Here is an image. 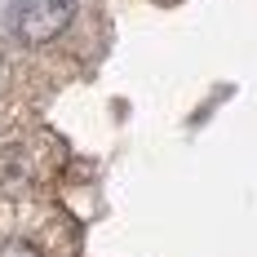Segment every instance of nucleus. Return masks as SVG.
I'll list each match as a JSON object with an SVG mask.
<instances>
[{"label": "nucleus", "instance_id": "nucleus-2", "mask_svg": "<svg viewBox=\"0 0 257 257\" xmlns=\"http://www.w3.org/2000/svg\"><path fill=\"white\" fill-rule=\"evenodd\" d=\"M0 257H40V253H36V244H27V239H5V244H0Z\"/></svg>", "mask_w": 257, "mask_h": 257}, {"label": "nucleus", "instance_id": "nucleus-1", "mask_svg": "<svg viewBox=\"0 0 257 257\" xmlns=\"http://www.w3.org/2000/svg\"><path fill=\"white\" fill-rule=\"evenodd\" d=\"M76 18V0H23L18 5V40L23 45H49Z\"/></svg>", "mask_w": 257, "mask_h": 257}]
</instances>
